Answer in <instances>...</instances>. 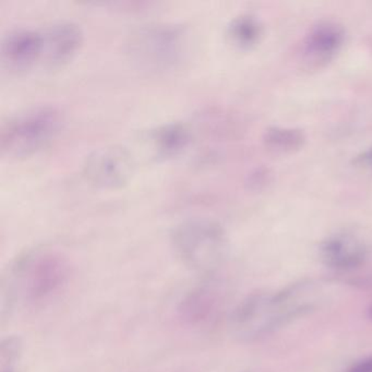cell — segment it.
I'll return each mask as SVG.
<instances>
[{"label": "cell", "instance_id": "52a82bcc", "mask_svg": "<svg viewBox=\"0 0 372 372\" xmlns=\"http://www.w3.org/2000/svg\"><path fill=\"white\" fill-rule=\"evenodd\" d=\"M0 58L9 73H29L40 67L42 32L40 29L20 28L10 31L3 38Z\"/></svg>", "mask_w": 372, "mask_h": 372}, {"label": "cell", "instance_id": "ba28073f", "mask_svg": "<svg viewBox=\"0 0 372 372\" xmlns=\"http://www.w3.org/2000/svg\"><path fill=\"white\" fill-rule=\"evenodd\" d=\"M367 255L365 242L352 232H337L320 246L321 260L333 270H355L365 263Z\"/></svg>", "mask_w": 372, "mask_h": 372}, {"label": "cell", "instance_id": "9a60e30c", "mask_svg": "<svg viewBox=\"0 0 372 372\" xmlns=\"http://www.w3.org/2000/svg\"><path fill=\"white\" fill-rule=\"evenodd\" d=\"M367 315L370 320H372V304L369 306V308H368Z\"/></svg>", "mask_w": 372, "mask_h": 372}, {"label": "cell", "instance_id": "6da1fadb", "mask_svg": "<svg viewBox=\"0 0 372 372\" xmlns=\"http://www.w3.org/2000/svg\"><path fill=\"white\" fill-rule=\"evenodd\" d=\"M65 115L56 106H38L13 116L0 131V152L21 160L47 148L63 131Z\"/></svg>", "mask_w": 372, "mask_h": 372}, {"label": "cell", "instance_id": "30bf717a", "mask_svg": "<svg viewBox=\"0 0 372 372\" xmlns=\"http://www.w3.org/2000/svg\"><path fill=\"white\" fill-rule=\"evenodd\" d=\"M153 144L161 158H176L189 147L191 133L181 124H170L152 133Z\"/></svg>", "mask_w": 372, "mask_h": 372}, {"label": "cell", "instance_id": "5b68a950", "mask_svg": "<svg viewBox=\"0 0 372 372\" xmlns=\"http://www.w3.org/2000/svg\"><path fill=\"white\" fill-rule=\"evenodd\" d=\"M85 178L91 185L102 189H117L129 181L133 162L125 149L118 147L98 149L89 155L83 166Z\"/></svg>", "mask_w": 372, "mask_h": 372}, {"label": "cell", "instance_id": "3957f363", "mask_svg": "<svg viewBox=\"0 0 372 372\" xmlns=\"http://www.w3.org/2000/svg\"><path fill=\"white\" fill-rule=\"evenodd\" d=\"M128 47L131 59L145 70H170L185 55V33L176 25L150 24L131 36Z\"/></svg>", "mask_w": 372, "mask_h": 372}, {"label": "cell", "instance_id": "9c48e42d", "mask_svg": "<svg viewBox=\"0 0 372 372\" xmlns=\"http://www.w3.org/2000/svg\"><path fill=\"white\" fill-rule=\"evenodd\" d=\"M342 27L333 22L319 23L309 31L302 42L304 59L313 65H321L332 59L344 43Z\"/></svg>", "mask_w": 372, "mask_h": 372}, {"label": "cell", "instance_id": "4fadbf2b", "mask_svg": "<svg viewBox=\"0 0 372 372\" xmlns=\"http://www.w3.org/2000/svg\"><path fill=\"white\" fill-rule=\"evenodd\" d=\"M345 372H372V355L354 362Z\"/></svg>", "mask_w": 372, "mask_h": 372}, {"label": "cell", "instance_id": "8992f818", "mask_svg": "<svg viewBox=\"0 0 372 372\" xmlns=\"http://www.w3.org/2000/svg\"><path fill=\"white\" fill-rule=\"evenodd\" d=\"M42 32V61L40 67L47 70L59 69L77 55L83 45V32L79 25L70 21H58Z\"/></svg>", "mask_w": 372, "mask_h": 372}, {"label": "cell", "instance_id": "7a4b0ae2", "mask_svg": "<svg viewBox=\"0 0 372 372\" xmlns=\"http://www.w3.org/2000/svg\"><path fill=\"white\" fill-rule=\"evenodd\" d=\"M170 242L183 265L203 274L221 265L226 250L224 230L207 218H191L176 225Z\"/></svg>", "mask_w": 372, "mask_h": 372}, {"label": "cell", "instance_id": "277c9868", "mask_svg": "<svg viewBox=\"0 0 372 372\" xmlns=\"http://www.w3.org/2000/svg\"><path fill=\"white\" fill-rule=\"evenodd\" d=\"M11 275L13 295L34 302L54 292L63 282L65 265L55 253L36 250L21 258Z\"/></svg>", "mask_w": 372, "mask_h": 372}, {"label": "cell", "instance_id": "5bb4252c", "mask_svg": "<svg viewBox=\"0 0 372 372\" xmlns=\"http://www.w3.org/2000/svg\"><path fill=\"white\" fill-rule=\"evenodd\" d=\"M356 163H357L358 165L362 166V168L372 170V145L367 151H365L360 156H358Z\"/></svg>", "mask_w": 372, "mask_h": 372}, {"label": "cell", "instance_id": "7c38bea8", "mask_svg": "<svg viewBox=\"0 0 372 372\" xmlns=\"http://www.w3.org/2000/svg\"><path fill=\"white\" fill-rule=\"evenodd\" d=\"M302 141V135L298 131L288 129H274L273 131H269L267 135V142L270 147L278 150L297 148Z\"/></svg>", "mask_w": 372, "mask_h": 372}, {"label": "cell", "instance_id": "8fae6325", "mask_svg": "<svg viewBox=\"0 0 372 372\" xmlns=\"http://www.w3.org/2000/svg\"><path fill=\"white\" fill-rule=\"evenodd\" d=\"M228 34L232 44L241 50H248L260 40L262 27L253 15H242L230 22Z\"/></svg>", "mask_w": 372, "mask_h": 372}]
</instances>
